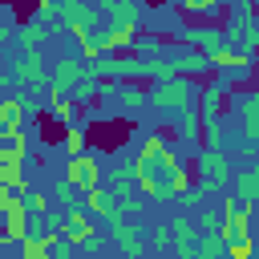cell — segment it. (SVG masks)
I'll return each mask as SVG.
<instances>
[{
	"instance_id": "obj_1",
	"label": "cell",
	"mask_w": 259,
	"mask_h": 259,
	"mask_svg": "<svg viewBox=\"0 0 259 259\" xmlns=\"http://www.w3.org/2000/svg\"><path fill=\"white\" fill-rule=\"evenodd\" d=\"M134 182H138L150 198H174V194L190 182V174H186V166L178 162V154L170 150V142L158 138V134H150V138L138 146Z\"/></svg>"
},
{
	"instance_id": "obj_2",
	"label": "cell",
	"mask_w": 259,
	"mask_h": 259,
	"mask_svg": "<svg viewBox=\"0 0 259 259\" xmlns=\"http://www.w3.org/2000/svg\"><path fill=\"white\" fill-rule=\"evenodd\" d=\"M150 101L158 105V109H186V105H198V89H194V81L190 77H178V73H166L158 85H154V93H150Z\"/></svg>"
},
{
	"instance_id": "obj_3",
	"label": "cell",
	"mask_w": 259,
	"mask_h": 259,
	"mask_svg": "<svg viewBox=\"0 0 259 259\" xmlns=\"http://www.w3.org/2000/svg\"><path fill=\"white\" fill-rule=\"evenodd\" d=\"M206 61H210V69H219L227 81H243V77H251V53H243V49H210L206 53Z\"/></svg>"
},
{
	"instance_id": "obj_4",
	"label": "cell",
	"mask_w": 259,
	"mask_h": 259,
	"mask_svg": "<svg viewBox=\"0 0 259 259\" xmlns=\"http://www.w3.org/2000/svg\"><path fill=\"white\" fill-rule=\"evenodd\" d=\"M101 178V166H97V158L93 154H73L69 162H65V186H77V190H89L93 182Z\"/></svg>"
},
{
	"instance_id": "obj_5",
	"label": "cell",
	"mask_w": 259,
	"mask_h": 259,
	"mask_svg": "<svg viewBox=\"0 0 259 259\" xmlns=\"http://www.w3.org/2000/svg\"><path fill=\"white\" fill-rule=\"evenodd\" d=\"M198 170H202V182H198V190H202V194L223 190V186H227V178H231V170H227V154H223V150H206V154H202V162H198Z\"/></svg>"
},
{
	"instance_id": "obj_6",
	"label": "cell",
	"mask_w": 259,
	"mask_h": 259,
	"mask_svg": "<svg viewBox=\"0 0 259 259\" xmlns=\"http://www.w3.org/2000/svg\"><path fill=\"white\" fill-rule=\"evenodd\" d=\"M0 219H4V239L0 243H20L28 235V206H24V198H12L0 210Z\"/></svg>"
},
{
	"instance_id": "obj_7",
	"label": "cell",
	"mask_w": 259,
	"mask_h": 259,
	"mask_svg": "<svg viewBox=\"0 0 259 259\" xmlns=\"http://www.w3.org/2000/svg\"><path fill=\"white\" fill-rule=\"evenodd\" d=\"M57 235H61L65 243H77V247H93V243H97L85 210H69V214H65V223L57 227Z\"/></svg>"
},
{
	"instance_id": "obj_8",
	"label": "cell",
	"mask_w": 259,
	"mask_h": 259,
	"mask_svg": "<svg viewBox=\"0 0 259 259\" xmlns=\"http://www.w3.org/2000/svg\"><path fill=\"white\" fill-rule=\"evenodd\" d=\"M85 194H89V198H85V206H89L93 214H105L109 223H117V214H121V210H117V198H113L109 190H101V186L93 182V186H89Z\"/></svg>"
},
{
	"instance_id": "obj_9",
	"label": "cell",
	"mask_w": 259,
	"mask_h": 259,
	"mask_svg": "<svg viewBox=\"0 0 259 259\" xmlns=\"http://www.w3.org/2000/svg\"><path fill=\"white\" fill-rule=\"evenodd\" d=\"M170 69L178 77H202V73H210V61H206V53H182L170 61Z\"/></svg>"
},
{
	"instance_id": "obj_10",
	"label": "cell",
	"mask_w": 259,
	"mask_h": 259,
	"mask_svg": "<svg viewBox=\"0 0 259 259\" xmlns=\"http://www.w3.org/2000/svg\"><path fill=\"white\" fill-rule=\"evenodd\" d=\"M28 117V105L20 97H0V130H20Z\"/></svg>"
},
{
	"instance_id": "obj_11",
	"label": "cell",
	"mask_w": 259,
	"mask_h": 259,
	"mask_svg": "<svg viewBox=\"0 0 259 259\" xmlns=\"http://www.w3.org/2000/svg\"><path fill=\"white\" fill-rule=\"evenodd\" d=\"M12 77H16L20 85H32V89H45V85H49V77H45V69H40L36 57H32V61H20V65L12 69Z\"/></svg>"
},
{
	"instance_id": "obj_12",
	"label": "cell",
	"mask_w": 259,
	"mask_h": 259,
	"mask_svg": "<svg viewBox=\"0 0 259 259\" xmlns=\"http://www.w3.org/2000/svg\"><path fill=\"white\" fill-rule=\"evenodd\" d=\"M28 138L24 130H0V158H24Z\"/></svg>"
},
{
	"instance_id": "obj_13",
	"label": "cell",
	"mask_w": 259,
	"mask_h": 259,
	"mask_svg": "<svg viewBox=\"0 0 259 259\" xmlns=\"http://www.w3.org/2000/svg\"><path fill=\"white\" fill-rule=\"evenodd\" d=\"M77 81H81V65H77L73 57H61L57 69H53V85H57V89H69V85H77Z\"/></svg>"
},
{
	"instance_id": "obj_14",
	"label": "cell",
	"mask_w": 259,
	"mask_h": 259,
	"mask_svg": "<svg viewBox=\"0 0 259 259\" xmlns=\"http://www.w3.org/2000/svg\"><path fill=\"white\" fill-rule=\"evenodd\" d=\"M235 186H239V198L255 202V194H259V166H243L235 174Z\"/></svg>"
},
{
	"instance_id": "obj_15",
	"label": "cell",
	"mask_w": 259,
	"mask_h": 259,
	"mask_svg": "<svg viewBox=\"0 0 259 259\" xmlns=\"http://www.w3.org/2000/svg\"><path fill=\"white\" fill-rule=\"evenodd\" d=\"M24 158H0V186H24Z\"/></svg>"
},
{
	"instance_id": "obj_16",
	"label": "cell",
	"mask_w": 259,
	"mask_h": 259,
	"mask_svg": "<svg viewBox=\"0 0 259 259\" xmlns=\"http://www.w3.org/2000/svg\"><path fill=\"white\" fill-rule=\"evenodd\" d=\"M186 40L190 45H202V53H210V49L223 45V28H194V32H186Z\"/></svg>"
},
{
	"instance_id": "obj_17",
	"label": "cell",
	"mask_w": 259,
	"mask_h": 259,
	"mask_svg": "<svg viewBox=\"0 0 259 259\" xmlns=\"http://www.w3.org/2000/svg\"><path fill=\"white\" fill-rule=\"evenodd\" d=\"M182 113V142H198V113H194V105H186V109H178Z\"/></svg>"
},
{
	"instance_id": "obj_18",
	"label": "cell",
	"mask_w": 259,
	"mask_h": 259,
	"mask_svg": "<svg viewBox=\"0 0 259 259\" xmlns=\"http://www.w3.org/2000/svg\"><path fill=\"white\" fill-rule=\"evenodd\" d=\"M178 4H182V12H190V16H214L223 0H178Z\"/></svg>"
},
{
	"instance_id": "obj_19",
	"label": "cell",
	"mask_w": 259,
	"mask_h": 259,
	"mask_svg": "<svg viewBox=\"0 0 259 259\" xmlns=\"http://www.w3.org/2000/svg\"><path fill=\"white\" fill-rule=\"evenodd\" d=\"M20 40H24L28 49H36V45H45V40H49V28H45L40 20H32V24H24V32H20Z\"/></svg>"
},
{
	"instance_id": "obj_20",
	"label": "cell",
	"mask_w": 259,
	"mask_h": 259,
	"mask_svg": "<svg viewBox=\"0 0 259 259\" xmlns=\"http://www.w3.org/2000/svg\"><path fill=\"white\" fill-rule=\"evenodd\" d=\"M65 150H69V154H81V150H85V130H81V125H69V130H65Z\"/></svg>"
},
{
	"instance_id": "obj_21",
	"label": "cell",
	"mask_w": 259,
	"mask_h": 259,
	"mask_svg": "<svg viewBox=\"0 0 259 259\" xmlns=\"http://www.w3.org/2000/svg\"><path fill=\"white\" fill-rule=\"evenodd\" d=\"M53 117H57V121H69V117H73V105L61 97V89L53 93Z\"/></svg>"
},
{
	"instance_id": "obj_22",
	"label": "cell",
	"mask_w": 259,
	"mask_h": 259,
	"mask_svg": "<svg viewBox=\"0 0 259 259\" xmlns=\"http://www.w3.org/2000/svg\"><path fill=\"white\" fill-rule=\"evenodd\" d=\"M20 198H24L28 214H45V210H49V198H40V194H20Z\"/></svg>"
},
{
	"instance_id": "obj_23",
	"label": "cell",
	"mask_w": 259,
	"mask_h": 259,
	"mask_svg": "<svg viewBox=\"0 0 259 259\" xmlns=\"http://www.w3.org/2000/svg\"><path fill=\"white\" fill-rule=\"evenodd\" d=\"M219 251H223V239H206L202 243V255H219Z\"/></svg>"
},
{
	"instance_id": "obj_24",
	"label": "cell",
	"mask_w": 259,
	"mask_h": 259,
	"mask_svg": "<svg viewBox=\"0 0 259 259\" xmlns=\"http://www.w3.org/2000/svg\"><path fill=\"white\" fill-rule=\"evenodd\" d=\"M202 227L206 231H219V214H202Z\"/></svg>"
},
{
	"instance_id": "obj_25",
	"label": "cell",
	"mask_w": 259,
	"mask_h": 259,
	"mask_svg": "<svg viewBox=\"0 0 259 259\" xmlns=\"http://www.w3.org/2000/svg\"><path fill=\"white\" fill-rule=\"evenodd\" d=\"M4 40H8V28H4V24H0V45H4Z\"/></svg>"
},
{
	"instance_id": "obj_26",
	"label": "cell",
	"mask_w": 259,
	"mask_h": 259,
	"mask_svg": "<svg viewBox=\"0 0 259 259\" xmlns=\"http://www.w3.org/2000/svg\"><path fill=\"white\" fill-rule=\"evenodd\" d=\"M101 4H109V0H101Z\"/></svg>"
}]
</instances>
